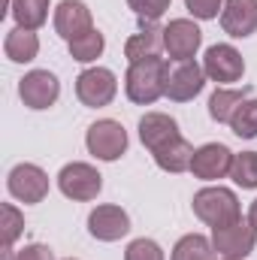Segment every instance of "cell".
I'll use <instances>...</instances> for the list:
<instances>
[{
	"instance_id": "obj_1",
	"label": "cell",
	"mask_w": 257,
	"mask_h": 260,
	"mask_svg": "<svg viewBox=\"0 0 257 260\" xmlns=\"http://www.w3.org/2000/svg\"><path fill=\"white\" fill-rule=\"evenodd\" d=\"M167 73L170 64L164 58H145L127 67L124 76V94L136 106H151L157 97L167 94Z\"/></svg>"
},
{
	"instance_id": "obj_2",
	"label": "cell",
	"mask_w": 257,
	"mask_h": 260,
	"mask_svg": "<svg viewBox=\"0 0 257 260\" xmlns=\"http://www.w3.org/2000/svg\"><path fill=\"white\" fill-rule=\"evenodd\" d=\"M191 206H194V215L203 224H209V227H224V224H233L236 218H242L239 197L233 194L230 188H221V185L197 191Z\"/></svg>"
},
{
	"instance_id": "obj_3",
	"label": "cell",
	"mask_w": 257,
	"mask_h": 260,
	"mask_svg": "<svg viewBox=\"0 0 257 260\" xmlns=\"http://www.w3.org/2000/svg\"><path fill=\"white\" fill-rule=\"evenodd\" d=\"M212 245L215 254L227 260H245L257 245V227L248 218H236L233 224L212 227Z\"/></svg>"
},
{
	"instance_id": "obj_4",
	"label": "cell",
	"mask_w": 257,
	"mask_h": 260,
	"mask_svg": "<svg viewBox=\"0 0 257 260\" xmlns=\"http://www.w3.org/2000/svg\"><path fill=\"white\" fill-rule=\"evenodd\" d=\"M115 94H118V79L106 67H88L76 76V97L82 106H91V109L109 106Z\"/></svg>"
},
{
	"instance_id": "obj_5",
	"label": "cell",
	"mask_w": 257,
	"mask_h": 260,
	"mask_svg": "<svg viewBox=\"0 0 257 260\" xmlns=\"http://www.w3.org/2000/svg\"><path fill=\"white\" fill-rule=\"evenodd\" d=\"M85 145L97 160H118L127 151V130L115 118H100L85 133Z\"/></svg>"
},
{
	"instance_id": "obj_6",
	"label": "cell",
	"mask_w": 257,
	"mask_h": 260,
	"mask_svg": "<svg viewBox=\"0 0 257 260\" xmlns=\"http://www.w3.org/2000/svg\"><path fill=\"white\" fill-rule=\"evenodd\" d=\"M58 188L67 200H76V203H88L100 194L103 188V176L91 167V164H82V160H73L67 164L64 170L58 173Z\"/></svg>"
},
{
	"instance_id": "obj_7",
	"label": "cell",
	"mask_w": 257,
	"mask_h": 260,
	"mask_svg": "<svg viewBox=\"0 0 257 260\" xmlns=\"http://www.w3.org/2000/svg\"><path fill=\"white\" fill-rule=\"evenodd\" d=\"M6 188H9V194L15 197V200L34 206V203H43L46 194H49V176L37 164H18V167L9 170Z\"/></svg>"
},
{
	"instance_id": "obj_8",
	"label": "cell",
	"mask_w": 257,
	"mask_h": 260,
	"mask_svg": "<svg viewBox=\"0 0 257 260\" xmlns=\"http://www.w3.org/2000/svg\"><path fill=\"white\" fill-rule=\"evenodd\" d=\"M203 70H206V79L230 85V82H239V79H242L245 61H242V55L236 52V46H230V43H215V46L206 49Z\"/></svg>"
},
{
	"instance_id": "obj_9",
	"label": "cell",
	"mask_w": 257,
	"mask_h": 260,
	"mask_svg": "<svg viewBox=\"0 0 257 260\" xmlns=\"http://www.w3.org/2000/svg\"><path fill=\"white\" fill-rule=\"evenodd\" d=\"M206 88V70L197 61H176L167 73V94L173 103H188Z\"/></svg>"
},
{
	"instance_id": "obj_10",
	"label": "cell",
	"mask_w": 257,
	"mask_h": 260,
	"mask_svg": "<svg viewBox=\"0 0 257 260\" xmlns=\"http://www.w3.org/2000/svg\"><path fill=\"white\" fill-rule=\"evenodd\" d=\"M58 94H61V82L49 70H30L18 82V97L27 109H49V106H55Z\"/></svg>"
},
{
	"instance_id": "obj_11",
	"label": "cell",
	"mask_w": 257,
	"mask_h": 260,
	"mask_svg": "<svg viewBox=\"0 0 257 260\" xmlns=\"http://www.w3.org/2000/svg\"><path fill=\"white\" fill-rule=\"evenodd\" d=\"M200 46H203V30L191 18H173L164 27V49L170 61H194Z\"/></svg>"
},
{
	"instance_id": "obj_12",
	"label": "cell",
	"mask_w": 257,
	"mask_h": 260,
	"mask_svg": "<svg viewBox=\"0 0 257 260\" xmlns=\"http://www.w3.org/2000/svg\"><path fill=\"white\" fill-rule=\"evenodd\" d=\"M230 167H233V151L224 142H206V145H200L194 151V160H191L194 179L218 182V179L230 176Z\"/></svg>"
},
{
	"instance_id": "obj_13",
	"label": "cell",
	"mask_w": 257,
	"mask_h": 260,
	"mask_svg": "<svg viewBox=\"0 0 257 260\" xmlns=\"http://www.w3.org/2000/svg\"><path fill=\"white\" fill-rule=\"evenodd\" d=\"M88 233H91L94 239H100V242H118L121 236L130 233L127 212H124L121 206H112V203L97 206V209L88 215Z\"/></svg>"
},
{
	"instance_id": "obj_14",
	"label": "cell",
	"mask_w": 257,
	"mask_h": 260,
	"mask_svg": "<svg viewBox=\"0 0 257 260\" xmlns=\"http://www.w3.org/2000/svg\"><path fill=\"white\" fill-rule=\"evenodd\" d=\"M55 30L64 37L67 43L79 40L82 34L94 30L91 9H88L82 0H61V3H58V9H55Z\"/></svg>"
},
{
	"instance_id": "obj_15",
	"label": "cell",
	"mask_w": 257,
	"mask_h": 260,
	"mask_svg": "<svg viewBox=\"0 0 257 260\" xmlns=\"http://www.w3.org/2000/svg\"><path fill=\"white\" fill-rule=\"evenodd\" d=\"M221 27L233 40H245L257 30V0H224Z\"/></svg>"
},
{
	"instance_id": "obj_16",
	"label": "cell",
	"mask_w": 257,
	"mask_h": 260,
	"mask_svg": "<svg viewBox=\"0 0 257 260\" xmlns=\"http://www.w3.org/2000/svg\"><path fill=\"white\" fill-rule=\"evenodd\" d=\"M182 133H179L176 118H170L164 112H145L139 118V139H142V145L148 151H157V148H164L167 142H173Z\"/></svg>"
},
{
	"instance_id": "obj_17",
	"label": "cell",
	"mask_w": 257,
	"mask_h": 260,
	"mask_svg": "<svg viewBox=\"0 0 257 260\" xmlns=\"http://www.w3.org/2000/svg\"><path fill=\"white\" fill-rule=\"evenodd\" d=\"M139 24H142V30L124 43V58L130 64L145 61V58H160V49H164V27L145 24V21H139Z\"/></svg>"
},
{
	"instance_id": "obj_18",
	"label": "cell",
	"mask_w": 257,
	"mask_h": 260,
	"mask_svg": "<svg viewBox=\"0 0 257 260\" xmlns=\"http://www.w3.org/2000/svg\"><path fill=\"white\" fill-rule=\"evenodd\" d=\"M194 151H197V148H194L191 142H188L185 136H179V139L167 142L164 148L151 151V157H154V164H157L164 173H185V170H191Z\"/></svg>"
},
{
	"instance_id": "obj_19",
	"label": "cell",
	"mask_w": 257,
	"mask_h": 260,
	"mask_svg": "<svg viewBox=\"0 0 257 260\" xmlns=\"http://www.w3.org/2000/svg\"><path fill=\"white\" fill-rule=\"evenodd\" d=\"M248 94H251V85H245L242 91H236V88H218V91L209 97V115H212V121L230 124V118H233L236 109L248 100Z\"/></svg>"
},
{
	"instance_id": "obj_20",
	"label": "cell",
	"mask_w": 257,
	"mask_h": 260,
	"mask_svg": "<svg viewBox=\"0 0 257 260\" xmlns=\"http://www.w3.org/2000/svg\"><path fill=\"white\" fill-rule=\"evenodd\" d=\"M3 52L9 61L15 64H30L37 55H40V37L34 30H24V27H12L3 40Z\"/></svg>"
},
{
	"instance_id": "obj_21",
	"label": "cell",
	"mask_w": 257,
	"mask_h": 260,
	"mask_svg": "<svg viewBox=\"0 0 257 260\" xmlns=\"http://www.w3.org/2000/svg\"><path fill=\"white\" fill-rule=\"evenodd\" d=\"M12 18L15 27L24 30H40L49 21V0H12Z\"/></svg>"
},
{
	"instance_id": "obj_22",
	"label": "cell",
	"mask_w": 257,
	"mask_h": 260,
	"mask_svg": "<svg viewBox=\"0 0 257 260\" xmlns=\"http://www.w3.org/2000/svg\"><path fill=\"white\" fill-rule=\"evenodd\" d=\"M173 260H215V245L203 233H188L176 242Z\"/></svg>"
},
{
	"instance_id": "obj_23",
	"label": "cell",
	"mask_w": 257,
	"mask_h": 260,
	"mask_svg": "<svg viewBox=\"0 0 257 260\" xmlns=\"http://www.w3.org/2000/svg\"><path fill=\"white\" fill-rule=\"evenodd\" d=\"M67 46H70V55H73V61H79V64H91V61H97V58L103 55V49H106V40H103V34L94 27V30L82 34L79 40L67 43Z\"/></svg>"
},
{
	"instance_id": "obj_24",
	"label": "cell",
	"mask_w": 257,
	"mask_h": 260,
	"mask_svg": "<svg viewBox=\"0 0 257 260\" xmlns=\"http://www.w3.org/2000/svg\"><path fill=\"white\" fill-rule=\"evenodd\" d=\"M230 179H233L242 191H254V188H257V151H242V154H233Z\"/></svg>"
},
{
	"instance_id": "obj_25",
	"label": "cell",
	"mask_w": 257,
	"mask_h": 260,
	"mask_svg": "<svg viewBox=\"0 0 257 260\" xmlns=\"http://www.w3.org/2000/svg\"><path fill=\"white\" fill-rule=\"evenodd\" d=\"M230 130L239 136V139H254L257 136V100H245L239 109H236V115L230 118Z\"/></svg>"
},
{
	"instance_id": "obj_26",
	"label": "cell",
	"mask_w": 257,
	"mask_h": 260,
	"mask_svg": "<svg viewBox=\"0 0 257 260\" xmlns=\"http://www.w3.org/2000/svg\"><path fill=\"white\" fill-rule=\"evenodd\" d=\"M0 215H3V245H15V239L24 233V215L12 206V203H3L0 206Z\"/></svg>"
},
{
	"instance_id": "obj_27",
	"label": "cell",
	"mask_w": 257,
	"mask_h": 260,
	"mask_svg": "<svg viewBox=\"0 0 257 260\" xmlns=\"http://www.w3.org/2000/svg\"><path fill=\"white\" fill-rule=\"evenodd\" d=\"M170 3L173 0H127V6L136 12V18L145 21V24H154L157 18H164L167 9H170Z\"/></svg>"
},
{
	"instance_id": "obj_28",
	"label": "cell",
	"mask_w": 257,
	"mask_h": 260,
	"mask_svg": "<svg viewBox=\"0 0 257 260\" xmlns=\"http://www.w3.org/2000/svg\"><path fill=\"white\" fill-rule=\"evenodd\" d=\"M124 260H164V248L154 239H133L124 251Z\"/></svg>"
},
{
	"instance_id": "obj_29",
	"label": "cell",
	"mask_w": 257,
	"mask_h": 260,
	"mask_svg": "<svg viewBox=\"0 0 257 260\" xmlns=\"http://www.w3.org/2000/svg\"><path fill=\"white\" fill-rule=\"evenodd\" d=\"M188 12L200 21H209V18H218V12L224 9V0H185Z\"/></svg>"
},
{
	"instance_id": "obj_30",
	"label": "cell",
	"mask_w": 257,
	"mask_h": 260,
	"mask_svg": "<svg viewBox=\"0 0 257 260\" xmlns=\"http://www.w3.org/2000/svg\"><path fill=\"white\" fill-rule=\"evenodd\" d=\"M15 260H55V251L43 242H34V245H24L21 251H15Z\"/></svg>"
},
{
	"instance_id": "obj_31",
	"label": "cell",
	"mask_w": 257,
	"mask_h": 260,
	"mask_svg": "<svg viewBox=\"0 0 257 260\" xmlns=\"http://www.w3.org/2000/svg\"><path fill=\"white\" fill-rule=\"evenodd\" d=\"M248 221H251V224L257 227V200L251 203V209H248Z\"/></svg>"
},
{
	"instance_id": "obj_32",
	"label": "cell",
	"mask_w": 257,
	"mask_h": 260,
	"mask_svg": "<svg viewBox=\"0 0 257 260\" xmlns=\"http://www.w3.org/2000/svg\"><path fill=\"white\" fill-rule=\"evenodd\" d=\"M64 260H76V257H64Z\"/></svg>"
},
{
	"instance_id": "obj_33",
	"label": "cell",
	"mask_w": 257,
	"mask_h": 260,
	"mask_svg": "<svg viewBox=\"0 0 257 260\" xmlns=\"http://www.w3.org/2000/svg\"><path fill=\"white\" fill-rule=\"evenodd\" d=\"M221 260H227V257H221Z\"/></svg>"
}]
</instances>
